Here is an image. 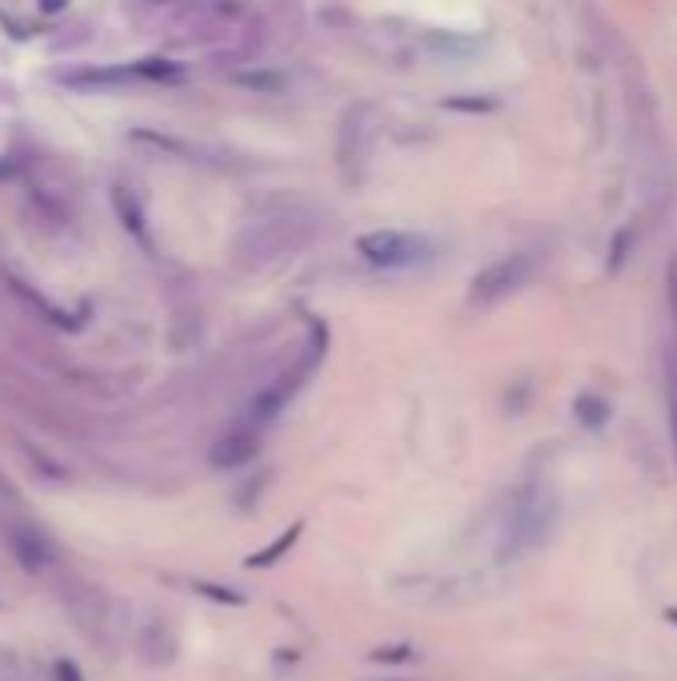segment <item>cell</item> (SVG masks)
I'll list each match as a JSON object with an SVG mask.
<instances>
[{
	"instance_id": "8992f818",
	"label": "cell",
	"mask_w": 677,
	"mask_h": 681,
	"mask_svg": "<svg viewBox=\"0 0 677 681\" xmlns=\"http://www.w3.org/2000/svg\"><path fill=\"white\" fill-rule=\"evenodd\" d=\"M112 204H116V211H120L124 228L132 231V235H135L140 243H144V248H152V240H148V231H144V216H140V208H135V199L128 204V191L116 188V191H112Z\"/></svg>"
},
{
	"instance_id": "ba28073f",
	"label": "cell",
	"mask_w": 677,
	"mask_h": 681,
	"mask_svg": "<svg viewBox=\"0 0 677 681\" xmlns=\"http://www.w3.org/2000/svg\"><path fill=\"white\" fill-rule=\"evenodd\" d=\"M574 415H578L582 427H602V422L610 419V403L598 395H582L578 403H574Z\"/></svg>"
},
{
	"instance_id": "52a82bcc",
	"label": "cell",
	"mask_w": 677,
	"mask_h": 681,
	"mask_svg": "<svg viewBox=\"0 0 677 681\" xmlns=\"http://www.w3.org/2000/svg\"><path fill=\"white\" fill-rule=\"evenodd\" d=\"M299 535H303V523L287 526V530H283V535L275 538V542H271L267 550H260V554H251V558H248V567H271L275 558H280V554H287V550H292V546H295V538H299Z\"/></svg>"
},
{
	"instance_id": "3957f363",
	"label": "cell",
	"mask_w": 677,
	"mask_h": 681,
	"mask_svg": "<svg viewBox=\"0 0 677 681\" xmlns=\"http://www.w3.org/2000/svg\"><path fill=\"white\" fill-rule=\"evenodd\" d=\"M295 228H299V223H287V220L260 223V228H251L248 235L236 243V255H240V263H248V267L280 260V255H287L292 248L303 243V235H295Z\"/></svg>"
},
{
	"instance_id": "4fadbf2b",
	"label": "cell",
	"mask_w": 677,
	"mask_h": 681,
	"mask_svg": "<svg viewBox=\"0 0 677 681\" xmlns=\"http://www.w3.org/2000/svg\"><path fill=\"white\" fill-rule=\"evenodd\" d=\"M669 618H677V609H669Z\"/></svg>"
},
{
	"instance_id": "277c9868",
	"label": "cell",
	"mask_w": 677,
	"mask_h": 681,
	"mask_svg": "<svg viewBox=\"0 0 677 681\" xmlns=\"http://www.w3.org/2000/svg\"><path fill=\"white\" fill-rule=\"evenodd\" d=\"M9 546H12V554H17V562H21L24 570H44L48 562H53L48 542H44L32 526H9Z\"/></svg>"
},
{
	"instance_id": "6da1fadb",
	"label": "cell",
	"mask_w": 677,
	"mask_h": 681,
	"mask_svg": "<svg viewBox=\"0 0 677 681\" xmlns=\"http://www.w3.org/2000/svg\"><path fill=\"white\" fill-rule=\"evenodd\" d=\"M534 267H538V260H534L531 252H514V255H502V260L487 263V267L474 275V284H470V304L494 307V304H502V299H511L514 292H522V287L531 284Z\"/></svg>"
},
{
	"instance_id": "7c38bea8",
	"label": "cell",
	"mask_w": 677,
	"mask_h": 681,
	"mask_svg": "<svg viewBox=\"0 0 677 681\" xmlns=\"http://www.w3.org/2000/svg\"><path fill=\"white\" fill-rule=\"evenodd\" d=\"M41 4H44V9H48V12H56V9H64V0H41Z\"/></svg>"
},
{
	"instance_id": "8fae6325",
	"label": "cell",
	"mask_w": 677,
	"mask_h": 681,
	"mask_svg": "<svg viewBox=\"0 0 677 681\" xmlns=\"http://www.w3.org/2000/svg\"><path fill=\"white\" fill-rule=\"evenodd\" d=\"M56 678L61 681H80V673H76V666H68V661H56Z\"/></svg>"
},
{
	"instance_id": "5b68a950",
	"label": "cell",
	"mask_w": 677,
	"mask_h": 681,
	"mask_svg": "<svg viewBox=\"0 0 677 681\" xmlns=\"http://www.w3.org/2000/svg\"><path fill=\"white\" fill-rule=\"evenodd\" d=\"M255 451H260L255 430H228V435L211 447V462H216V466H243V462L255 459Z\"/></svg>"
},
{
	"instance_id": "7a4b0ae2",
	"label": "cell",
	"mask_w": 677,
	"mask_h": 681,
	"mask_svg": "<svg viewBox=\"0 0 677 681\" xmlns=\"http://www.w3.org/2000/svg\"><path fill=\"white\" fill-rule=\"evenodd\" d=\"M354 252L363 255L371 267H386V272H395V267H415L430 255V240L415 235V231H395V228H383V231H367L354 240Z\"/></svg>"
},
{
	"instance_id": "9c48e42d",
	"label": "cell",
	"mask_w": 677,
	"mask_h": 681,
	"mask_svg": "<svg viewBox=\"0 0 677 681\" xmlns=\"http://www.w3.org/2000/svg\"><path fill=\"white\" fill-rule=\"evenodd\" d=\"M196 590L199 594L216 597V602H231V606H240L243 602V594H231V590H223V586H208V582H196Z\"/></svg>"
},
{
	"instance_id": "30bf717a",
	"label": "cell",
	"mask_w": 677,
	"mask_h": 681,
	"mask_svg": "<svg viewBox=\"0 0 677 681\" xmlns=\"http://www.w3.org/2000/svg\"><path fill=\"white\" fill-rule=\"evenodd\" d=\"M669 422H674V447H677V378L669 375Z\"/></svg>"
}]
</instances>
